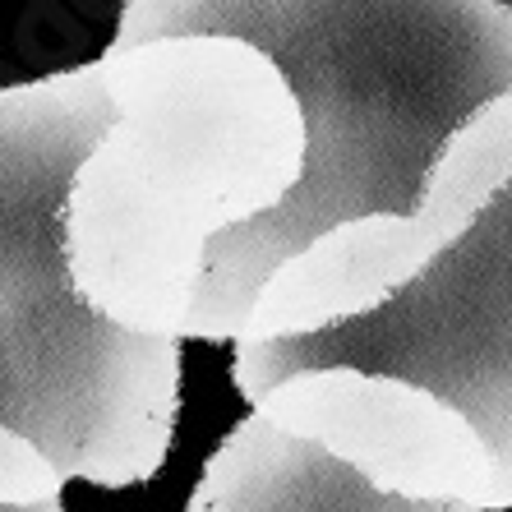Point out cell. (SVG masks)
<instances>
[{"label":"cell","instance_id":"6da1fadb","mask_svg":"<svg viewBox=\"0 0 512 512\" xmlns=\"http://www.w3.org/2000/svg\"><path fill=\"white\" fill-rule=\"evenodd\" d=\"M139 33H217L273 56L305 116L300 185L208 245L185 333L240 342L263 282L319 236L406 217L485 107L512 93V10L499 0H130Z\"/></svg>","mask_w":512,"mask_h":512},{"label":"cell","instance_id":"7a4b0ae2","mask_svg":"<svg viewBox=\"0 0 512 512\" xmlns=\"http://www.w3.org/2000/svg\"><path fill=\"white\" fill-rule=\"evenodd\" d=\"M97 65L116 125L65 194V263L88 310L180 342L208 245L300 185L305 116L273 56L240 37L120 24Z\"/></svg>","mask_w":512,"mask_h":512},{"label":"cell","instance_id":"3957f363","mask_svg":"<svg viewBox=\"0 0 512 512\" xmlns=\"http://www.w3.org/2000/svg\"><path fill=\"white\" fill-rule=\"evenodd\" d=\"M111 125L102 65L0 93V425L60 480L120 489L167 462L180 342L88 310L65 263V194Z\"/></svg>","mask_w":512,"mask_h":512},{"label":"cell","instance_id":"277c9868","mask_svg":"<svg viewBox=\"0 0 512 512\" xmlns=\"http://www.w3.org/2000/svg\"><path fill=\"white\" fill-rule=\"evenodd\" d=\"M305 370L406 379L471 420L499 462L512 508V176L485 213L388 305L342 328L286 342H236L245 402Z\"/></svg>","mask_w":512,"mask_h":512},{"label":"cell","instance_id":"5b68a950","mask_svg":"<svg viewBox=\"0 0 512 512\" xmlns=\"http://www.w3.org/2000/svg\"><path fill=\"white\" fill-rule=\"evenodd\" d=\"M512 176V93L485 107L448 148L425 203L406 217H365L286 259L254 300L240 342H286L356 323L406 291L462 236Z\"/></svg>","mask_w":512,"mask_h":512},{"label":"cell","instance_id":"8992f818","mask_svg":"<svg viewBox=\"0 0 512 512\" xmlns=\"http://www.w3.org/2000/svg\"><path fill=\"white\" fill-rule=\"evenodd\" d=\"M254 416L323 448L379 494L429 508H508L499 462L471 420L406 379L360 370L286 374L254 402Z\"/></svg>","mask_w":512,"mask_h":512},{"label":"cell","instance_id":"52a82bcc","mask_svg":"<svg viewBox=\"0 0 512 512\" xmlns=\"http://www.w3.org/2000/svg\"><path fill=\"white\" fill-rule=\"evenodd\" d=\"M185 512H471L429 508L370 489L356 471L305 439L277 434L259 416L240 420L208 457Z\"/></svg>","mask_w":512,"mask_h":512},{"label":"cell","instance_id":"ba28073f","mask_svg":"<svg viewBox=\"0 0 512 512\" xmlns=\"http://www.w3.org/2000/svg\"><path fill=\"white\" fill-rule=\"evenodd\" d=\"M56 466L37 453L33 443L0 425V508H42V503H60Z\"/></svg>","mask_w":512,"mask_h":512},{"label":"cell","instance_id":"9c48e42d","mask_svg":"<svg viewBox=\"0 0 512 512\" xmlns=\"http://www.w3.org/2000/svg\"><path fill=\"white\" fill-rule=\"evenodd\" d=\"M65 503H42V508H0V512H60Z\"/></svg>","mask_w":512,"mask_h":512}]
</instances>
